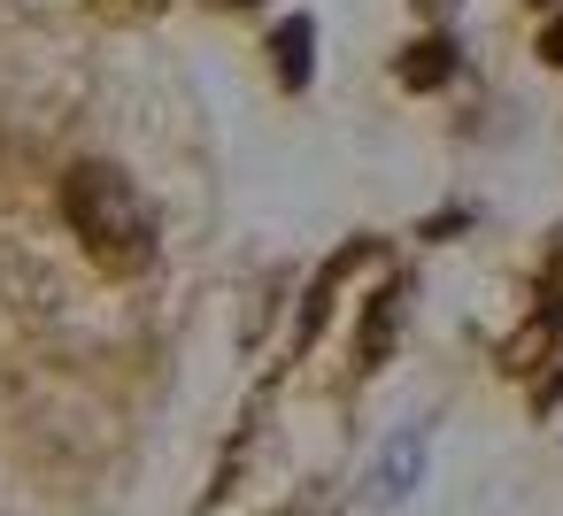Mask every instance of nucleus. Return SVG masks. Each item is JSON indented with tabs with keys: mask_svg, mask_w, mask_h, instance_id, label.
<instances>
[{
	"mask_svg": "<svg viewBox=\"0 0 563 516\" xmlns=\"http://www.w3.org/2000/svg\"><path fill=\"white\" fill-rule=\"evenodd\" d=\"M63 216H70V232L86 239V255H93L101 270H117V278L147 270V255H155V216H147V201L132 193L124 170L78 162V170L63 178Z\"/></svg>",
	"mask_w": 563,
	"mask_h": 516,
	"instance_id": "1",
	"label": "nucleus"
},
{
	"mask_svg": "<svg viewBox=\"0 0 563 516\" xmlns=\"http://www.w3.org/2000/svg\"><path fill=\"white\" fill-rule=\"evenodd\" d=\"M301 40H309V24H286V32H278V47H286V86L301 78Z\"/></svg>",
	"mask_w": 563,
	"mask_h": 516,
	"instance_id": "2",
	"label": "nucleus"
},
{
	"mask_svg": "<svg viewBox=\"0 0 563 516\" xmlns=\"http://www.w3.org/2000/svg\"><path fill=\"white\" fill-rule=\"evenodd\" d=\"M540 55H548V63H563V16L548 24V40H540Z\"/></svg>",
	"mask_w": 563,
	"mask_h": 516,
	"instance_id": "3",
	"label": "nucleus"
}]
</instances>
